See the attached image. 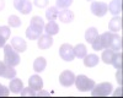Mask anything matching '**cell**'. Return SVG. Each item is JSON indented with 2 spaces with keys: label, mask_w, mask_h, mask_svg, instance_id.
Returning <instances> with one entry per match:
<instances>
[{
  "label": "cell",
  "mask_w": 123,
  "mask_h": 98,
  "mask_svg": "<svg viewBox=\"0 0 123 98\" xmlns=\"http://www.w3.org/2000/svg\"><path fill=\"white\" fill-rule=\"evenodd\" d=\"M41 34H42V32L37 31V29H35L33 27H31V26H28L27 29H26V37L28 39H38Z\"/></svg>",
  "instance_id": "cell-25"
},
{
  "label": "cell",
  "mask_w": 123,
  "mask_h": 98,
  "mask_svg": "<svg viewBox=\"0 0 123 98\" xmlns=\"http://www.w3.org/2000/svg\"><path fill=\"white\" fill-rule=\"evenodd\" d=\"M110 49L115 52H119L122 49V37L118 36V34H115L112 36V39H111V43H110Z\"/></svg>",
  "instance_id": "cell-15"
},
{
  "label": "cell",
  "mask_w": 123,
  "mask_h": 98,
  "mask_svg": "<svg viewBox=\"0 0 123 98\" xmlns=\"http://www.w3.org/2000/svg\"><path fill=\"white\" fill-rule=\"evenodd\" d=\"M9 25H10V27H20L21 26V20H20V17H17L16 15H11L9 17Z\"/></svg>",
  "instance_id": "cell-28"
},
{
  "label": "cell",
  "mask_w": 123,
  "mask_h": 98,
  "mask_svg": "<svg viewBox=\"0 0 123 98\" xmlns=\"http://www.w3.org/2000/svg\"><path fill=\"white\" fill-rule=\"evenodd\" d=\"M10 33H11V29L7 26H1L0 27V48H4L6 41L10 37Z\"/></svg>",
  "instance_id": "cell-13"
},
{
  "label": "cell",
  "mask_w": 123,
  "mask_h": 98,
  "mask_svg": "<svg viewBox=\"0 0 123 98\" xmlns=\"http://www.w3.org/2000/svg\"><path fill=\"white\" fill-rule=\"evenodd\" d=\"M24 88V82L20 80V78H16L14 77L11 81H10V85H9V90L14 92V93H20Z\"/></svg>",
  "instance_id": "cell-12"
},
{
  "label": "cell",
  "mask_w": 123,
  "mask_h": 98,
  "mask_svg": "<svg viewBox=\"0 0 123 98\" xmlns=\"http://www.w3.org/2000/svg\"><path fill=\"white\" fill-rule=\"evenodd\" d=\"M32 11V4H31L28 0H25V3L22 4L21 9H20V12L24 14V15H27Z\"/></svg>",
  "instance_id": "cell-29"
},
{
  "label": "cell",
  "mask_w": 123,
  "mask_h": 98,
  "mask_svg": "<svg viewBox=\"0 0 123 98\" xmlns=\"http://www.w3.org/2000/svg\"><path fill=\"white\" fill-rule=\"evenodd\" d=\"M112 85L110 82H102V83H98L92 87L91 90V96L92 97H106V96H110L111 92H112Z\"/></svg>",
  "instance_id": "cell-3"
},
{
  "label": "cell",
  "mask_w": 123,
  "mask_h": 98,
  "mask_svg": "<svg viewBox=\"0 0 123 98\" xmlns=\"http://www.w3.org/2000/svg\"><path fill=\"white\" fill-rule=\"evenodd\" d=\"M74 48V54H75V56L76 58H79V59H83L86 54H87V50H86V47L84 45V44H78V45H75V47H73Z\"/></svg>",
  "instance_id": "cell-24"
},
{
  "label": "cell",
  "mask_w": 123,
  "mask_h": 98,
  "mask_svg": "<svg viewBox=\"0 0 123 98\" xmlns=\"http://www.w3.org/2000/svg\"><path fill=\"white\" fill-rule=\"evenodd\" d=\"M48 4V0H35V5L37 7H44Z\"/></svg>",
  "instance_id": "cell-34"
},
{
  "label": "cell",
  "mask_w": 123,
  "mask_h": 98,
  "mask_svg": "<svg viewBox=\"0 0 123 98\" xmlns=\"http://www.w3.org/2000/svg\"><path fill=\"white\" fill-rule=\"evenodd\" d=\"M117 74H116V77H117V82L119 85H122V76H121V69H117Z\"/></svg>",
  "instance_id": "cell-36"
},
{
  "label": "cell",
  "mask_w": 123,
  "mask_h": 98,
  "mask_svg": "<svg viewBox=\"0 0 123 98\" xmlns=\"http://www.w3.org/2000/svg\"><path fill=\"white\" fill-rule=\"evenodd\" d=\"M75 86L79 91L81 92H86V91H91L92 87L95 86V81L89 78L85 75H78L75 76Z\"/></svg>",
  "instance_id": "cell-2"
},
{
  "label": "cell",
  "mask_w": 123,
  "mask_h": 98,
  "mask_svg": "<svg viewBox=\"0 0 123 98\" xmlns=\"http://www.w3.org/2000/svg\"><path fill=\"white\" fill-rule=\"evenodd\" d=\"M0 76L4 78H14L16 77V70L14 66L7 65L5 61H0Z\"/></svg>",
  "instance_id": "cell-7"
},
{
  "label": "cell",
  "mask_w": 123,
  "mask_h": 98,
  "mask_svg": "<svg viewBox=\"0 0 123 98\" xmlns=\"http://www.w3.org/2000/svg\"><path fill=\"white\" fill-rule=\"evenodd\" d=\"M91 45H92V49H94V50H97V52H98V50H102V49H104L100 36H97V37L94 39V42L91 43Z\"/></svg>",
  "instance_id": "cell-30"
},
{
  "label": "cell",
  "mask_w": 123,
  "mask_h": 98,
  "mask_svg": "<svg viewBox=\"0 0 123 98\" xmlns=\"http://www.w3.org/2000/svg\"><path fill=\"white\" fill-rule=\"evenodd\" d=\"M71 4L73 0H57V7L59 9H68Z\"/></svg>",
  "instance_id": "cell-31"
},
{
  "label": "cell",
  "mask_w": 123,
  "mask_h": 98,
  "mask_svg": "<svg viewBox=\"0 0 123 98\" xmlns=\"http://www.w3.org/2000/svg\"><path fill=\"white\" fill-rule=\"evenodd\" d=\"M59 82L62 86H64V87H69L71 86L74 82H75V75L73 71H70V70H65L60 74L59 76Z\"/></svg>",
  "instance_id": "cell-6"
},
{
  "label": "cell",
  "mask_w": 123,
  "mask_h": 98,
  "mask_svg": "<svg viewBox=\"0 0 123 98\" xmlns=\"http://www.w3.org/2000/svg\"><path fill=\"white\" fill-rule=\"evenodd\" d=\"M98 36V32H97V29L95 27H90L89 29H86V32H85V39H86V42L87 43H92L94 42V39Z\"/></svg>",
  "instance_id": "cell-21"
},
{
  "label": "cell",
  "mask_w": 123,
  "mask_h": 98,
  "mask_svg": "<svg viewBox=\"0 0 123 98\" xmlns=\"http://www.w3.org/2000/svg\"><path fill=\"white\" fill-rule=\"evenodd\" d=\"M108 10H110V12L113 14L115 16L119 15L121 11H122V0H112L108 5Z\"/></svg>",
  "instance_id": "cell-17"
},
{
  "label": "cell",
  "mask_w": 123,
  "mask_h": 98,
  "mask_svg": "<svg viewBox=\"0 0 123 98\" xmlns=\"http://www.w3.org/2000/svg\"><path fill=\"white\" fill-rule=\"evenodd\" d=\"M84 65L86 66V67H94V66H96L97 64H98V61H100V59H98V56L97 55H95V54H86L84 58Z\"/></svg>",
  "instance_id": "cell-14"
},
{
  "label": "cell",
  "mask_w": 123,
  "mask_h": 98,
  "mask_svg": "<svg viewBox=\"0 0 123 98\" xmlns=\"http://www.w3.org/2000/svg\"><path fill=\"white\" fill-rule=\"evenodd\" d=\"M9 93H10L9 88L4 85H0V97H6V96H9Z\"/></svg>",
  "instance_id": "cell-33"
},
{
  "label": "cell",
  "mask_w": 123,
  "mask_h": 98,
  "mask_svg": "<svg viewBox=\"0 0 123 98\" xmlns=\"http://www.w3.org/2000/svg\"><path fill=\"white\" fill-rule=\"evenodd\" d=\"M112 36H113V32H105V33H102V34L100 36V38H101V42H102V47H104V49L110 48V43H111Z\"/></svg>",
  "instance_id": "cell-23"
},
{
  "label": "cell",
  "mask_w": 123,
  "mask_h": 98,
  "mask_svg": "<svg viewBox=\"0 0 123 98\" xmlns=\"http://www.w3.org/2000/svg\"><path fill=\"white\" fill-rule=\"evenodd\" d=\"M28 87L32 88L33 91H39V90H42V87H43L42 77L38 76V75H32V76L28 78Z\"/></svg>",
  "instance_id": "cell-8"
},
{
  "label": "cell",
  "mask_w": 123,
  "mask_h": 98,
  "mask_svg": "<svg viewBox=\"0 0 123 98\" xmlns=\"http://www.w3.org/2000/svg\"><path fill=\"white\" fill-rule=\"evenodd\" d=\"M113 55H115V50L107 48L106 50L102 52V55H101V59L105 64H111L112 63V59H113Z\"/></svg>",
  "instance_id": "cell-22"
},
{
  "label": "cell",
  "mask_w": 123,
  "mask_h": 98,
  "mask_svg": "<svg viewBox=\"0 0 123 98\" xmlns=\"http://www.w3.org/2000/svg\"><path fill=\"white\" fill-rule=\"evenodd\" d=\"M24 3H25V0H14V7L17 10V11H20V9H21Z\"/></svg>",
  "instance_id": "cell-35"
},
{
  "label": "cell",
  "mask_w": 123,
  "mask_h": 98,
  "mask_svg": "<svg viewBox=\"0 0 123 98\" xmlns=\"http://www.w3.org/2000/svg\"><path fill=\"white\" fill-rule=\"evenodd\" d=\"M11 47L17 53H22L27 49V44L25 42V39H22L21 37H14L11 41Z\"/></svg>",
  "instance_id": "cell-9"
},
{
  "label": "cell",
  "mask_w": 123,
  "mask_h": 98,
  "mask_svg": "<svg viewBox=\"0 0 123 98\" xmlns=\"http://www.w3.org/2000/svg\"><path fill=\"white\" fill-rule=\"evenodd\" d=\"M46 66H47L46 59H44L43 56H39V58L36 59L35 63H33V70H35L36 72H41V71H43L44 69H46Z\"/></svg>",
  "instance_id": "cell-19"
},
{
  "label": "cell",
  "mask_w": 123,
  "mask_h": 98,
  "mask_svg": "<svg viewBox=\"0 0 123 98\" xmlns=\"http://www.w3.org/2000/svg\"><path fill=\"white\" fill-rule=\"evenodd\" d=\"M108 28L111 32H119L122 29V18L119 15H116L115 17L111 18V21L108 23Z\"/></svg>",
  "instance_id": "cell-11"
},
{
  "label": "cell",
  "mask_w": 123,
  "mask_h": 98,
  "mask_svg": "<svg viewBox=\"0 0 123 98\" xmlns=\"http://www.w3.org/2000/svg\"><path fill=\"white\" fill-rule=\"evenodd\" d=\"M53 44V38L52 36L49 34H41L39 36V39H38V48L44 50V49H48L49 47H52Z\"/></svg>",
  "instance_id": "cell-10"
},
{
  "label": "cell",
  "mask_w": 123,
  "mask_h": 98,
  "mask_svg": "<svg viewBox=\"0 0 123 98\" xmlns=\"http://www.w3.org/2000/svg\"><path fill=\"white\" fill-rule=\"evenodd\" d=\"M20 60H21V58H20L18 53L10 44L7 45L5 44L4 45V61L10 66H16L20 64Z\"/></svg>",
  "instance_id": "cell-1"
},
{
  "label": "cell",
  "mask_w": 123,
  "mask_h": 98,
  "mask_svg": "<svg viewBox=\"0 0 123 98\" xmlns=\"http://www.w3.org/2000/svg\"><path fill=\"white\" fill-rule=\"evenodd\" d=\"M4 6H5V1H4V0H0V11L4 9Z\"/></svg>",
  "instance_id": "cell-38"
},
{
  "label": "cell",
  "mask_w": 123,
  "mask_h": 98,
  "mask_svg": "<svg viewBox=\"0 0 123 98\" xmlns=\"http://www.w3.org/2000/svg\"><path fill=\"white\" fill-rule=\"evenodd\" d=\"M36 96H49V92H46V91H41L38 93H36Z\"/></svg>",
  "instance_id": "cell-37"
},
{
  "label": "cell",
  "mask_w": 123,
  "mask_h": 98,
  "mask_svg": "<svg viewBox=\"0 0 123 98\" xmlns=\"http://www.w3.org/2000/svg\"><path fill=\"white\" fill-rule=\"evenodd\" d=\"M58 7L57 6H52V7H49L47 11H46V17L48 21H54V20L58 17Z\"/></svg>",
  "instance_id": "cell-26"
},
{
  "label": "cell",
  "mask_w": 123,
  "mask_h": 98,
  "mask_svg": "<svg viewBox=\"0 0 123 98\" xmlns=\"http://www.w3.org/2000/svg\"><path fill=\"white\" fill-rule=\"evenodd\" d=\"M108 11V5L102 1H94L91 4V12L97 17L105 16L106 12Z\"/></svg>",
  "instance_id": "cell-4"
},
{
  "label": "cell",
  "mask_w": 123,
  "mask_h": 98,
  "mask_svg": "<svg viewBox=\"0 0 123 98\" xmlns=\"http://www.w3.org/2000/svg\"><path fill=\"white\" fill-rule=\"evenodd\" d=\"M20 94H21L22 97H26V96L35 97V96H36V92L32 90V88H30V87H28V88H25V87H24V88H22V91L20 92Z\"/></svg>",
  "instance_id": "cell-32"
},
{
  "label": "cell",
  "mask_w": 123,
  "mask_h": 98,
  "mask_svg": "<svg viewBox=\"0 0 123 98\" xmlns=\"http://www.w3.org/2000/svg\"><path fill=\"white\" fill-rule=\"evenodd\" d=\"M30 26L33 27L35 29H37V31H39V32H43V29H44V21L39 16H33L32 18H31V25Z\"/></svg>",
  "instance_id": "cell-18"
},
{
  "label": "cell",
  "mask_w": 123,
  "mask_h": 98,
  "mask_svg": "<svg viewBox=\"0 0 123 98\" xmlns=\"http://www.w3.org/2000/svg\"><path fill=\"white\" fill-rule=\"evenodd\" d=\"M59 54H60L62 59L65 60V61H71V60H74V58H75L74 48L71 47L70 44H68V43L63 44L59 48Z\"/></svg>",
  "instance_id": "cell-5"
},
{
  "label": "cell",
  "mask_w": 123,
  "mask_h": 98,
  "mask_svg": "<svg viewBox=\"0 0 123 98\" xmlns=\"http://www.w3.org/2000/svg\"><path fill=\"white\" fill-rule=\"evenodd\" d=\"M112 65H113L116 69H122V53L117 52L113 55V59H112Z\"/></svg>",
  "instance_id": "cell-27"
},
{
  "label": "cell",
  "mask_w": 123,
  "mask_h": 98,
  "mask_svg": "<svg viewBox=\"0 0 123 98\" xmlns=\"http://www.w3.org/2000/svg\"><path fill=\"white\" fill-rule=\"evenodd\" d=\"M87 1H91V0H87Z\"/></svg>",
  "instance_id": "cell-39"
},
{
  "label": "cell",
  "mask_w": 123,
  "mask_h": 98,
  "mask_svg": "<svg viewBox=\"0 0 123 98\" xmlns=\"http://www.w3.org/2000/svg\"><path fill=\"white\" fill-rule=\"evenodd\" d=\"M44 31L49 36H54L59 32V27L55 23V21H49L47 25H44Z\"/></svg>",
  "instance_id": "cell-20"
},
{
  "label": "cell",
  "mask_w": 123,
  "mask_h": 98,
  "mask_svg": "<svg viewBox=\"0 0 123 98\" xmlns=\"http://www.w3.org/2000/svg\"><path fill=\"white\" fill-rule=\"evenodd\" d=\"M58 17L62 22L64 23H69L74 20V14L70 10H62L60 12H58Z\"/></svg>",
  "instance_id": "cell-16"
}]
</instances>
